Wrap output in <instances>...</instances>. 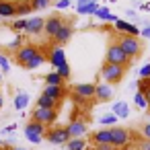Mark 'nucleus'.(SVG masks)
<instances>
[{"instance_id":"f257e3e1","label":"nucleus","mask_w":150,"mask_h":150,"mask_svg":"<svg viewBox=\"0 0 150 150\" xmlns=\"http://www.w3.org/2000/svg\"><path fill=\"white\" fill-rule=\"evenodd\" d=\"M105 62L107 64H115V66H121V68H125V66H129V58L123 54V50L117 45V41L115 43H109L107 45V52H105Z\"/></svg>"},{"instance_id":"f03ea898","label":"nucleus","mask_w":150,"mask_h":150,"mask_svg":"<svg viewBox=\"0 0 150 150\" xmlns=\"http://www.w3.org/2000/svg\"><path fill=\"white\" fill-rule=\"evenodd\" d=\"M117 45L123 50V54H125L129 60L136 58V56H140V52H142V43H140V39H138V37H132V35H119Z\"/></svg>"},{"instance_id":"7ed1b4c3","label":"nucleus","mask_w":150,"mask_h":150,"mask_svg":"<svg viewBox=\"0 0 150 150\" xmlns=\"http://www.w3.org/2000/svg\"><path fill=\"white\" fill-rule=\"evenodd\" d=\"M123 74H125V68H121V66L107 64V62H103V66H101V76H103V80H105L107 84H117V82H121Z\"/></svg>"},{"instance_id":"20e7f679","label":"nucleus","mask_w":150,"mask_h":150,"mask_svg":"<svg viewBox=\"0 0 150 150\" xmlns=\"http://www.w3.org/2000/svg\"><path fill=\"white\" fill-rule=\"evenodd\" d=\"M132 142V132L125 129V127H111V146L115 150H121V148H127Z\"/></svg>"},{"instance_id":"39448f33","label":"nucleus","mask_w":150,"mask_h":150,"mask_svg":"<svg viewBox=\"0 0 150 150\" xmlns=\"http://www.w3.org/2000/svg\"><path fill=\"white\" fill-rule=\"evenodd\" d=\"M56 119H58V109H41V107H35L33 113H31V121H37L41 125H52Z\"/></svg>"},{"instance_id":"423d86ee","label":"nucleus","mask_w":150,"mask_h":150,"mask_svg":"<svg viewBox=\"0 0 150 150\" xmlns=\"http://www.w3.org/2000/svg\"><path fill=\"white\" fill-rule=\"evenodd\" d=\"M45 125H41V123H37V121H29L27 125H25V136H27V140L31 142V144H39L43 138H45Z\"/></svg>"},{"instance_id":"0eeeda50","label":"nucleus","mask_w":150,"mask_h":150,"mask_svg":"<svg viewBox=\"0 0 150 150\" xmlns=\"http://www.w3.org/2000/svg\"><path fill=\"white\" fill-rule=\"evenodd\" d=\"M66 129H68L70 140H72V138H84V136L88 134V125H86V121H84V119H78V117H74V119L66 125Z\"/></svg>"},{"instance_id":"6e6552de","label":"nucleus","mask_w":150,"mask_h":150,"mask_svg":"<svg viewBox=\"0 0 150 150\" xmlns=\"http://www.w3.org/2000/svg\"><path fill=\"white\" fill-rule=\"evenodd\" d=\"M45 140L50 144H68L70 142V136H68V129L66 127H52L47 134H45Z\"/></svg>"},{"instance_id":"1a4fd4ad","label":"nucleus","mask_w":150,"mask_h":150,"mask_svg":"<svg viewBox=\"0 0 150 150\" xmlns=\"http://www.w3.org/2000/svg\"><path fill=\"white\" fill-rule=\"evenodd\" d=\"M64 23H66V21H64V17H60V15L47 17V19H45V27H43V31H45V33L54 39V37L58 35V31L64 27Z\"/></svg>"},{"instance_id":"9d476101","label":"nucleus","mask_w":150,"mask_h":150,"mask_svg":"<svg viewBox=\"0 0 150 150\" xmlns=\"http://www.w3.org/2000/svg\"><path fill=\"white\" fill-rule=\"evenodd\" d=\"M37 47H33V45H23L17 54H15V60H17V64H21V66H25V64H29L35 56H37Z\"/></svg>"},{"instance_id":"9b49d317","label":"nucleus","mask_w":150,"mask_h":150,"mask_svg":"<svg viewBox=\"0 0 150 150\" xmlns=\"http://www.w3.org/2000/svg\"><path fill=\"white\" fill-rule=\"evenodd\" d=\"M95 88H97V84H93V82L74 84V88H72V95H76V97H80V99L88 101V99H95Z\"/></svg>"},{"instance_id":"f8f14e48","label":"nucleus","mask_w":150,"mask_h":150,"mask_svg":"<svg viewBox=\"0 0 150 150\" xmlns=\"http://www.w3.org/2000/svg\"><path fill=\"white\" fill-rule=\"evenodd\" d=\"M47 62H50V64H52V66H54V68L58 70V68H60L62 64H66V62H68V60H66V52H64V50H62L60 45L52 47V54L47 56Z\"/></svg>"},{"instance_id":"ddd939ff","label":"nucleus","mask_w":150,"mask_h":150,"mask_svg":"<svg viewBox=\"0 0 150 150\" xmlns=\"http://www.w3.org/2000/svg\"><path fill=\"white\" fill-rule=\"evenodd\" d=\"M17 17V2L13 0H0V19Z\"/></svg>"},{"instance_id":"4468645a","label":"nucleus","mask_w":150,"mask_h":150,"mask_svg":"<svg viewBox=\"0 0 150 150\" xmlns=\"http://www.w3.org/2000/svg\"><path fill=\"white\" fill-rule=\"evenodd\" d=\"M72 33H74V29H72V25L70 23H64V27L58 31V35L54 37V41H56V45H64V43H68L70 41V37H72Z\"/></svg>"},{"instance_id":"2eb2a0df","label":"nucleus","mask_w":150,"mask_h":150,"mask_svg":"<svg viewBox=\"0 0 150 150\" xmlns=\"http://www.w3.org/2000/svg\"><path fill=\"white\" fill-rule=\"evenodd\" d=\"M115 31H121V33H125V35H132V37H138V35H140V29H138L136 25H132V23H127V21H121V19L115 21Z\"/></svg>"},{"instance_id":"dca6fc26","label":"nucleus","mask_w":150,"mask_h":150,"mask_svg":"<svg viewBox=\"0 0 150 150\" xmlns=\"http://www.w3.org/2000/svg\"><path fill=\"white\" fill-rule=\"evenodd\" d=\"M43 27H45V19H41V17H35V19H27V33L29 35H37L39 31H43Z\"/></svg>"},{"instance_id":"f3484780","label":"nucleus","mask_w":150,"mask_h":150,"mask_svg":"<svg viewBox=\"0 0 150 150\" xmlns=\"http://www.w3.org/2000/svg\"><path fill=\"white\" fill-rule=\"evenodd\" d=\"M43 95H47V97H52L54 101L62 103V99L66 97V88H64V86H47V84H45Z\"/></svg>"},{"instance_id":"a211bd4d","label":"nucleus","mask_w":150,"mask_h":150,"mask_svg":"<svg viewBox=\"0 0 150 150\" xmlns=\"http://www.w3.org/2000/svg\"><path fill=\"white\" fill-rule=\"evenodd\" d=\"M111 97H113L111 84H97V88H95V99H99V101H109Z\"/></svg>"},{"instance_id":"6ab92c4d","label":"nucleus","mask_w":150,"mask_h":150,"mask_svg":"<svg viewBox=\"0 0 150 150\" xmlns=\"http://www.w3.org/2000/svg\"><path fill=\"white\" fill-rule=\"evenodd\" d=\"M93 142H95V146L111 144V129H99L97 134H93Z\"/></svg>"},{"instance_id":"aec40b11","label":"nucleus","mask_w":150,"mask_h":150,"mask_svg":"<svg viewBox=\"0 0 150 150\" xmlns=\"http://www.w3.org/2000/svg\"><path fill=\"white\" fill-rule=\"evenodd\" d=\"M58 101H54L52 97H47V95H39V99H37V107H41V109H58Z\"/></svg>"},{"instance_id":"412c9836","label":"nucleus","mask_w":150,"mask_h":150,"mask_svg":"<svg viewBox=\"0 0 150 150\" xmlns=\"http://www.w3.org/2000/svg\"><path fill=\"white\" fill-rule=\"evenodd\" d=\"M117 119H123V117H127L129 115V107L123 103V101H117V103H113V111H111Z\"/></svg>"},{"instance_id":"4be33fe9","label":"nucleus","mask_w":150,"mask_h":150,"mask_svg":"<svg viewBox=\"0 0 150 150\" xmlns=\"http://www.w3.org/2000/svg\"><path fill=\"white\" fill-rule=\"evenodd\" d=\"M43 80H45V84L47 86H64V78L54 70V72H50V74H45L43 76Z\"/></svg>"},{"instance_id":"5701e85b","label":"nucleus","mask_w":150,"mask_h":150,"mask_svg":"<svg viewBox=\"0 0 150 150\" xmlns=\"http://www.w3.org/2000/svg\"><path fill=\"white\" fill-rule=\"evenodd\" d=\"M45 62H47V58H45L41 52H37V56H35V58H33L29 64H25L23 68H25V70H35V68H39V66H43Z\"/></svg>"},{"instance_id":"b1692460","label":"nucleus","mask_w":150,"mask_h":150,"mask_svg":"<svg viewBox=\"0 0 150 150\" xmlns=\"http://www.w3.org/2000/svg\"><path fill=\"white\" fill-rule=\"evenodd\" d=\"M31 13H33V8L29 4V0H19L17 2V17H27Z\"/></svg>"},{"instance_id":"393cba45","label":"nucleus","mask_w":150,"mask_h":150,"mask_svg":"<svg viewBox=\"0 0 150 150\" xmlns=\"http://www.w3.org/2000/svg\"><path fill=\"white\" fill-rule=\"evenodd\" d=\"M66 150H86V140L84 138H72L66 144Z\"/></svg>"},{"instance_id":"a878e982","label":"nucleus","mask_w":150,"mask_h":150,"mask_svg":"<svg viewBox=\"0 0 150 150\" xmlns=\"http://www.w3.org/2000/svg\"><path fill=\"white\" fill-rule=\"evenodd\" d=\"M29 105V95L27 93H19L15 97V109H25Z\"/></svg>"},{"instance_id":"bb28decb","label":"nucleus","mask_w":150,"mask_h":150,"mask_svg":"<svg viewBox=\"0 0 150 150\" xmlns=\"http://www.w3.org/2000/svg\"><path fill=\"white\" fill-rule=\"evenodd\" d=\"M99 8V4L97 2H93V4H78V15H95V11Z\"/></svg>"},{"instance_id":"cd10ccee","label":"nucleus","mask_w":150,"mask_h":150,"mask_svg":"<svg viewBox=\"0 0 150 150\" xmlns=\"http://www.w3.org/2000/svg\"><path fill=\"white\" fill-rule=\"evenodd\" d=\"M95 17L101 19V21H113V23L117 21V17H113L107 8H97V11H95Z\"/></svg>"},{"instance_id":"c85d7f7f","label":"nucleus","mask_w":150,"mask_h":150,"mask_svg":"<svg viewBox=\"0 0 150 150\" xmlns=\"http://www.w3.org/2000/svg\"><path fill=\"white\" fill-rule=\"evenodd\" d=\"M11 29H13L15 33L25 31V29H27V19H17V21H13V23H11Z\"/></svg>"},{"instance_id":"c756f323","label":"nucleus","mask_w":150,"mask_h":150,"mask_svg":"<svg viewBox=\"0 0 150 150\" xmlns=\"http://www.w3.org/2000/svg\"><path fill=\"white\" fill-rule=\"evenodd\" d=\"M29 4L33 11H41V8H47L52 4V0H29Z\"/></svg>"},{"instance_id":"7c9ffc66","label":"nucleus","mask_w":150,"mask_h":150,"mask_svg":"<svg viewBox=\"0 0 150 150\" xmlns=\"http://www.w3.org/2000/svg\"><path fill=\"white\" fill-rule=\"evenodd\" d=\"M134 101H136V107L138 109H148V103H146V95L144 93H136V97H134Z\"/></svg>"},{"instance_id":"2f4dec72","label":"nucleus","mask_w":150,"mask_h":150,"mask_svg":"<svg viewBox=\"0 0 150 150\" xmlns=\"http://www.w3.org/2000/svg\"><path fill=\"white\" fill-rule=\"evenodd\" d=\"M56 72H58V74H60L64 80H68V78H70V64H68V62H66V64H62V66H60Z\"/></svg>"},{"instance_id":"473e14b6","label":"nucleus","mask_w":150,"mask_h":150,"mask_svg":"<svg viewBox=\"0 0 150 150\" xmlns=\"http://www.w3.org/2000/svg\"><path fill=\"white\" fill-rule=\"evenodd\" d=\"M101 123H103V125H115V123H117V117H115L113 113H105V115L101 117Z\"/></svg>"},{"instance_id":"72a5a7b5","label":"nucleus","mask_w":150,"mask_h":150,"mask_svg":"<svg viewBox=\"0 0 150 150\" xmlns=\"http://www.w3.org/2000/svg\"><path fill=\"white\" fill-rule=\"evenodd\" d=\"M138 91H140V93L150 91V78H140V80H138Z\"/></svg>"},{"instance_id":"f704fd0d","label":"nucleus","mask_w":150,"mask_h":150,"mask_svg":"<svg viewBox=\"0 0 150 150\" xmlns=\"http://www.w3.org/2000/svg\"><path fill=\"white\" fill-rule=\"evenodd\" d=\"M136 150H150V140H144V138L136 140Z\"/></svg>"},{"instance_id":"c9c22d12","label":"nucleus","mask_w":150,"mask_h":150,"mask_svg":"<svg viewBox=\"0 0 150 150\" xmlns=\"http://www.w3.org/2000/svg\"><path fill=\"white\" fill-rule=\"evenodd\" d=\"M0 68H2V72L11 70V62H8V58H6V56H2V54H0Z\"/></svg>"},{"instance_id":"e433bc0d","label":"nucleus","mask_w":150,"mask_h":150,"mask_svg":"<svg viewBox=\"0 0 150 150\" xmlns=\"http://www.w3.org/2000/svg\"><path fill=\"white\" fill-rule=\"evenodd\" d=\"M140 134H142V138H144V140H150V121H148V123H144V125L140 127Z\"/></svg>"},{"instance_id":"4c0bfd02","label":"nucleus","mask_w":150,"mask_h":150,"mask_svg":"<svg viewBox=\"0 0 150 150\" xmlns=\"http://www.w3.org/2000/svg\"><path fill=\"white\" fill-rule=\"evenodd\" d=\"M140 78H150V62L140 68Z\"/></svg>"},{"instance_id":"58836bf2","label":"nucleus","mask_w":150,"mask_h":150,"mask_svg":"<svg viewBox=\"0 0 150 150\" xmlns=\"http://www.w3.org/2000/svg\"><path fill=\"white\" fill-rule=\"evenodd\" d=\"M21 43H23V35H17V37L13 39V43H11V50H17V47L21 50V47H23Z\"/></svg>"},{"instance_id":"ea45409f","label":"nucleus","mask_w":150,"mask_h":150,"mask_svg":"<svg viewBox=\"0 0 150 150\" xmlns=\"http://www.w3.org/2000/svg\"><path fill=\"white\" fill-rule=\"evenodd\" d=\"M56 6L62 11V8H68L70 6V0H60V2H56Z\"/></svg>"},{"instance_id":"a19ab883","label":"nucleus","mask_w":150,"mask_h":150,"mask_svg":"<svg viewBox=\"0 0 150 150\" xmlns=\"http://www.w3.org/2000/svg\"><path fill=\"white\" fill-rule=\"evenodd\" d=\"M93 150H115V148H113L111 144H105V146H95Z\"/></svg>"},{"instance_id":"79ce46f5","label":"nucleus","mask_w":150,"mask_h":150,"mask_svg":"<svg viewBox=\"0 0 150 150\" xmlns=\"http://www.w3.org/2000/svg\"><path fill=\"white\" fill-rule=\"evenodd\" d=\"M140 35H144V37H148V39H150V27L142 29V31H140Z\"/></svg>"},{"instance_id":"37998d69","label":"nucleus","mask_w":150,"mask_h":150,"mask_svg":"<svg viewBox=\"0 0 150 150\" xmlns=\"http://www.w3.org/2000/svg\"><path fill=\"white\" fill-rule=\"evenodd\" d=\"M15 127H17V125H6V127H4V129H2V134H8V132H13V129H15Z\"/></svg>"},{"instance_id":"c03bdc74","label":"nucleus","mask_w":150,"mask_h":150,"mask_svg":"<svg viewBox=\"0 0 150 150\" xmlns=\"http://www.w3.org/2000/svg\"><path fill=\"white\" fill-rule=\"evenodd\" d=\"M80 4H93V2H97V0H78Z\"/></svg>"},{"instance_id":"a18cd8bd","label":"nucleus","mask_w":150,"mask_h":150,"mask_svg":"<svg viewBox=\"0 0 150 150\" xmlns=\"http://www.w3.org/2000/svg\"><path fill=\"white\" fill-rule=\"evenodd\" d=\"M6 150H27V148H21V146H8Z\"/></svg>"},{"instance_id":"49530a36","label":"nucleus","mask_w":150,"mask_h":150,"mask_svg":"<svg viewBox=\"0 0 150 150\" xmlns=\"http://www.w3.org/2000/svg\"><path fill=\"white\" fill-rule=\"evenodd\" d=\"M144 95H146V103H148V109H150V91H146Z\"/></svg>"},{"instance_id":"de8ad7c7","label":"nucleus","mask_w":150,"mask_h":150,"mask_svg":"<svg viewBox=\"0 0 150 150\" xmlns=\"http://www.w3.org/2000/svg\"><path fill=\"white\" fill-rule=\"evenodd\" d=\"M4 107V97H2V93H0V109Z\"/></svg>"},{"instance_id":"09e8293b","label":"nucleus","mask_w":150,"mask_h":150,"mask_svg":"<svg viewBox=\"0 0 150 150\" xmlns=\"http://www.w3.org/2000/svg\"><path fill=\"white\" fill-rule=\"evenodd\" d=\"M0 86H2V72H0Z\"/></svg>"},{"instance_id":"8fccbe9b","label":"nucleus","mask_w":150,"mask_h":150,"mask_svg":"<svg viewBox=\"0 0 150 150\" xmlns=\"http://www.w3.org/2000/svg\"><path fill=\"white\" fill-rule=\"evenodd\" d=\"M0 148H2V140H0Z\"/></svg>"},{"instance_id":"3c124183","label":"nucleus","mask_w":150,"mask_h":150,"mask_svg":"<svg viewBox=\"0 0 150 150\" xmlns=\"http://www.w3.org/2000/svg\"><path fill=\"white\" fill-rule=\"evenodd\" d=\"M148 117H150V111H148Z\"/></svg>"},{"instance_id":"603ef678","label":"nucleus","mask_w":150,"mask_h":150,"mask_svg":"<svg viewBox=\"0 0 150 150\" xmlns=\"http://www.w3.org/2000/svg\"><path fill=\"white\" fill-rule=\"evenodd\" d=\"M0 150H2V148H0Z\"/></svg>"}]
</instances>
